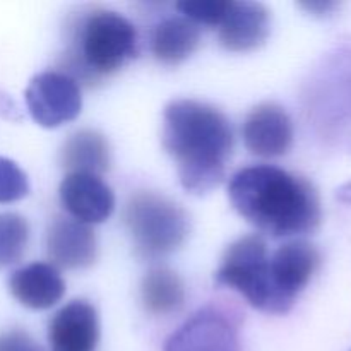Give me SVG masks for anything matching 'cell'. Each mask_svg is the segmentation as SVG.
I'll return each mask as SVG.
<instances>
[{
  "mask_svg": "<svg viewBox=\"0 0 351 351\" xmlns=\"http://www.w3.org/2000/svg\"><path fill=\"white\" fill-rule=\"evenodd\" d=\"M201 43V31L185 17H167L151 31V53L165 65L187 60Z\"/></svg>",
  "mask_w": 351,
  "mask_h": 351,
  "instance_id": "obj_15",
  "label": "cell"
},
{
  "mask_svg": "<svg viewBox=\"0 0 351 351\" xmlns=\"http://www.w3.org/2000/svg\"><path fill=\"white\" fill-rule=\"evenodd\" d=\"M123 223L137 256L149 261L173 254L189 235L184 209L167 195L151 191L130 195L123 209Z\"/></svg>",
  "mask_w": 351,
  "mask_h": 351,
  "instance_id": "obj_4",
  "label": "cell"
},
{
  "mask_svg": "<svg viewBox=\"0 0 351 351\" xmlns=\"http://www.w3.org/2000/svg\"><path fill=\"white\" fill-rule=\"evenodd\" d=\"M228 3L230 0H185L177 3V9L195 26L218 27Z\"/></svg>",
  "mask_w": 351,
  "mask_h": 351,
  "instance_id": "obj_20",
  "label": "cell"
},
{
  "mask_svg": "<svg viewBox=\"0 0 351 351\" xmlns=\"http://www.w3.org/2000/svg\"><path fill=\"white\" fill-rule=\"evenodd\" d=\"M29 115L45 129H57L77 119L82 110L81 88L65 72L45 71L34 75L24 93Z\"/></svg>",
  "mask_w": 351,
  "mask_h": 351,
  "instance_id": "obj_6",
  "label": "cell"
},
{
  "mask_svg": "<svg viewBox=\"0 0 351 351\" xmlns=\"http://www.w3.org/2000/svg\"><path fill=\"white\" fill-rule=\"evenodd\" d=\"M60 161L69 173H103L110 168L108 141L98 130H77L62 146Z\"/></svg>",
  "mask_w": 351,
  "mask_h": 351,
  "instance_id": "obj_16",
  "label": "cell"
},
{
  "mask_svg": "<svg viewBox=\"0 0 351 351\" xmlns=\"http://www.w3.org/2000/svg\"><path fill=\"white\" fill-rule=\"evenodd\" d=\"M161 139L185 191L202 195L221 184L235 143L221 110L199 99H173L165 108Z\"/></svg>",
  "mask_w": 351,
  "mask_h": 351,
  "instance_id": "obj_1",
  "label": "cell"
},
{
  "mask_svg": "<svg viewBox=\"0 0 351 351\" xmlns=\"http://www.w3.org/2000/svg\"><path fill=\"white\" fill-rule=\"evenodd\" d=\"M9 291L24 307L47 311L64 298L65 281L53 264L31 263L10 274Z\"/></svg>",
  "mask_w": 351,
  "mask_h": 351,
  "instance_id": "obj_14",
  "label": "cell"
},
{
  "mask_svg": "<svg viewBox=\"0 0 351 351\" xmlns=\"http://www.w3.org/2000/svg\"><path fill=\"white\" fill-rule=\"evenodd\" d=\"M99 343V317L86 300H72L48 324L51 351H96Z\"/></svg>",
  "mask_w": 351,
  "mask_h": 351,
  "instance_id": "obj_11",
  "label": "cell"
},
{
  "mask_svg": "<svg viewBox=\"0 0 351 351\" xmlns=\"http://www.w3.org/2000/svg\"><path fill=\"white\" fill-rule=\"evenodd\" d=\"M165 351H242V343L237 324L226 312L206 307L167 339Z\"/></svg>",
  "mask_w": 351,
  "mask_h": 351,
  "instance_id": "obj_7",
  "label": "cell"
},
{
  "mask_svg": "<svg viewBox=\"0 0 351 351\" xmlns=\"http://www.w3.org/2000/svg\"><path fill=\"white\" fill-rule=\"evenodd\" d=\"M321 264V254L312 243L293 240L269 256L271 283L285 312H290L298 295L307 288Z\"/></svg>",
  "mask_w": 351,
  "mask_h": 351,
  "instance_id": "obj_8",
  "label": "cell"
},
{
  "mask_svg": "<svg viewBox=\"0 0 351 351\" xmlns=\"http://www.w3.org/2000/svg\"><path fill=\"white\" fill-rule=\"evenodd\" d=\"M141 300L153 315H170L180 311L185 302V287L175 271L154 267L141 283Z\"/></svg>",
  "mask_w": 351,
  "mask_h": 351,
  "instance_id": "obj_17",
  "label": "cell"
},
{
  "mask_svg": "<svg viewBox=\"0 0 351 351\" xmlns=\"http://www.w3.org/2000/svg\"><path fill=\"white\" fill-rule=\"evenodd\" d=\"M29 225L17 213H0V269L16 264L26 252Z\"/></svg>",
  "mask_w": 351,
  "mask_h": 351,
  "instance_id": "obj_18",
  "label": "cell"
},
{
  "mask_svg": "<svg viewBox=\"0 0 351 351\" xmlns=\"http://www.w3.org/2000/svg\"><path fill=\"white\" fill-rule=\"evenodd\" d=\"M58 197L71 218L84 225H99L115 211V194L99 175L67 173Z\"/></svg>",
  "mask_w": 351,
  "mask_h": 351,
  "instance_id": "obj_10",
  "label": "cell"
},
{
  "mask_svg": "<svg viewBox=\"0 0 351 351\" xmlns=\"http://www.w3.org/2000/svg\"><path fill=\"white\" fill-rule=\"evenodd\" d=\"M47 252L53 266L65 269H86L98 256V242L89 225L72 218H55L48 226Z\"/></svg>",
  "mask_w": 351,
  "mask_h": 351,
  "instance_id": "obj_13",
  "label": "cell"
},
{
  "mask_svg": "<svg viewBox=\"0 0 351 351\" xmlns=\"http://www.w3.org/2000/svg\"><path fill=\"white\" fill-rule=\"evenodd\" d=\"M304 9H307L308 12L312 14H317V16H324V14H331L339 3L336 2H305L300 3Z\"/></svg>",
  "mask_w": 351,
  "mask_h": 351,
  "instance_id": "obj_22",
  "label": "cell"
},
{
  "mask_svg": "<svg viewBox=\"0 0 351 351\" xmlns=\"http://www.w3.org/2000/svg\"><path fill=\"white\" fill-rule=\"evenodd\" d=\"M29 194V180L16 161L0 156V204H10Z\"/></svg>",
  "mask_w": 351,
  "mask_h": 351,
  "instance_id": "obj_19",
  "label": "cell"
},
{
  "mask_svg": "<svg viewBox=\"0 0 351 351\" xmlns=\"http://www.w3.org/2000/svg\"><path fill=\"white\" fill-rule=\"evenodd\" d=\"M0 351H45L40 343L23 329H10L0 335Z\"/></svg>",
  "mask_w": 351,
  "mask_h": 351,
  "instance_id": "obj_21",
  "label": "cell"
},
{
  "mask_svg": "<svg viewBox=\"0 0 351 351\" xmlns=\"http://www.w3.org/2000/svg\"><path fill=\"white\" fill-rule=\"evenodd\" d=\"M245 147L259 158H278L293 144V122L283 106L264 101L254 106L242 127Z\"/></svg>",
  "mask_w": 351,
  "mask_h": 351,
  "instance_id": "obj_9",
  "label": "cell"
},
{
  "mask_svg": "<svg viewBox=\"0 0 351 351\" xmlns=\"http://www.w3.org/2000/svg\"><path fill=\"white\" fill-rule=\"evenodd\" d=\"M336 199L341 202H346V204H351V180L343 184L341 187L336 191Z\"/></svg>",
  "mask_w": 351,
  "mask_h": 351,
  "instance_id": "obj_23",
  "label": "cell"
},
{
  "mask_svg": "<svg viewBox=\"0 0 351 351\" xmlns=\"http://www.w3.org/2000/svg\"><path fill=\"white\" fill-rule=\"evenodd\" d=\"M228 197L243 219L274 239L307 235L321 223V201L314 185L273 165L237 171Z\"/></svg>",
  "mask_w": 351,
  "mask_h": 351,
  "instance_id": "obj_2",
  "label": "cell"
},
{
  "mask_svg": "<svg viewBox=\"0 0 351 351\" xmlns=\"http://www.w3.org/2000/svg\"><path fill=\"white\" fill-rule=\"evenodd\" d=\"M215 281L219 287L235 290L257 311L276 315L287 314L271 283L267 243L257 233L235 240L226 249Z\"/></svg>",
  "mask_w": 351,
  "mask_h": 351,
  "instance_id": "obj_5",
  "label": "cell"
},
{
  "mask_svg": "<svg viewBox=\"0 0 351 351\" xmlns=\"http://www.w3.org/2000/svg\"><path fill=\"white\" fill-rule=\"evenodd\" d=\"M65 65L75 81H99L115 74L137 55V29L125 16L108 9H93L74 24Z\"/></svg>",
  "mask_w": 351,
  "mask_h": 351,
  "instance_id": "obj_3",
  "label": "cell"
},
{
  "mask_svg": "<svg viewBox=\"0 0 351 351\" xmlns=\"http://www.w3.org/2000/svg\"><path fill=\"white\" fill-rule=\"evenodd\" d=\"M271 33V14L261 2H233L218 26V38L228 51H250L263 47Z\"/></svg>",
  "mask_w": 351,
  "mask_h": 351,
  "instance_id": "obj_12",
  "label": "cell"
}]
</instances>
